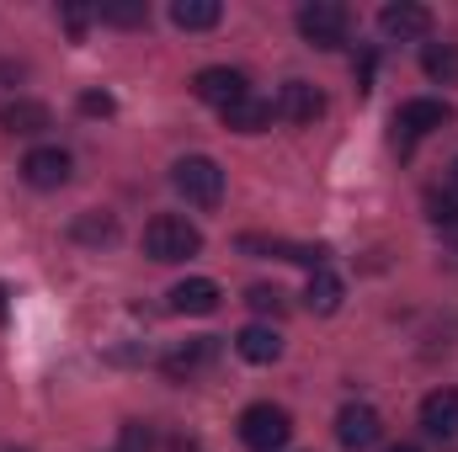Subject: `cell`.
Here are the masks:
<instances>
[{
    "instance_id": "83f0119b",
    "label": "cell",
    "mask_w": 458,
    "mask_h": 452,
    "mask_svg": "<svg viewBox=\"0 0 458 452\" xmlns=\"http://www.w3.org/2000/svg\"><path fill=\"white\" fill-rule=\"evenodd\" d=\"M0 452H11V448H0Z\"/></svg>"
},
{
    "instance_id": "30bf717a",
    "label": "cell",
    "mask_w": 458,
    "mask_h": 452,
    "mask_svg": "<svg viewBox=\"0 0 458 452\" xmlns=\"http://www.w3.org/2000/svg\"><path fill=\"white\" fill-rule=\"evenodd\" d=\"M272 107H277V117H288V122H299V128H304V122H315V117L326 113V96H320L310 80H288V86L277 91V102H272Z\"/></svg>"
},
{
    "instance_id": "3957f363",
    "label": "cell",
    "mask_w": 458,
    "mask_h": 452,
    "mask_svg": "<svg viewBox=\"0 0 458 452\" xmlns=\"http://www.w3.org/2000/svg\"><path fill=\"white\" fill-rule=\"evenodd\" d=\"M288 437H293V415L283 405H250L240 415V442L250 452H277Z\"/></svg>"
},
{
    "instance_id": "7c38bea8",
    "label": "cell",
    "mask_w": 458,
    "mask_h": 452,
    "mask_svg": "<svg viewBox=\"0 0 458 452\" xmlns=\"http://www.w3.org/2000/svg\"><path fill=\"white\" fill-rule=\"evenodd\" d=\"M378 27H384V38H427L432 32V11L416 5V0H400V5L378 11Z\"/></svg>"
},
{
    "instance_id": "ffe728a7",
    "label": "cell",
    "mask_w": 458,
    "mask_h": 452,
    "mask_svg": "<svg viewBox=\"0 0 458 452\" xmlns=\"http://www.w3.org/2000/svg\"><path fill=\"white\" fill-rule=\"evenodd\" d=\"M421 70L437 86H458V43H427L421 48Z\"/></svg>"
},
{
    "instance_id": "4316f807",
    "label": "cell",
    "mask_w": 458,
    "mask_h": 452,
    "mask_svg": "<svg viewBox=\"0 0 458 452\" xmlns=\"http://www.w3.org/2000/svg\"><path fill=\"white\" fill-rule=\"evenodd\" d=\"M389 452H416V448H405V442H400V448H389Z\"/></svg>"
},
{
    "instance_id": "7a4b0ae2",
    "label": "cell",
    "mask_w": 458,
    "mask_h": 452,
    "mask_svg": "<svg viewBox=\"0 0 458 452\" xmlns=\"http://www.w3.org/2000/svg\"><path fill=\"white\" fill-rule=\"evenodd\" d=\"M171 187H176L192 208H203V213L225 203V171H219V160H208V155L176 160V165H171Z\"/></svg>"
},
{
    "instance_id": "603a6c76",
    "label": "cell",
    "mask_w": 458,
    "mask_h": 452,
    "mask_svg": "<svg viewBox=\"0 0 458 452\" xmlns=\"http://www.w3.org/2000/svg\"><path fill=\"white\" fill-rule=\"evenodd\" d=\"M149 448H155V431L144 421H128L123 437H117V452H149Z\"/></svg>"
},
{
    "instance_id": "44dd1931",
    "label": "cell",
    "mask_w": 458,
    "mask_h": 452,
    "mask_svg": "<svg viewBox=\"0 0 458 452\" xmlns=\"http://www.w3.org/2000/svg\"><path fill=\"white\" fill-rule=\"evenodd\" d=\"M81 245H113L117 239V219L113 213H86V219H75V229H70Z\"/></svg>"
},
{
    "instance_id": "2e32d148",
    "label": "cell",
    "mask_w": 458,
    "mask_h": 452,
    "mask_svg": "<svg viewBox=\"0 0 458 452\" xmlns=\"http://www.w3.org/2000/svg\"><path fill=\"white\" fill-rule=\"evenodd\" d=\"M0 128L5 133H43V128H54V117H48L43 102L16 96V102H0Z\"/></svg>"
},
{
    "instance_id": "8992f818",
    "label": "cell",
    "mask_w": 458,
    "mask_h": 452,
    "mask_svg": "<svg viewBox=\"0 0 458 452\" xmlns=\"http://www.w3.org/2000/svg\"><path fill=\"white\" fill-rule=\"evenodd\" d=\"M192 96L225 113V107H234L240 96H250V80H245V70H229V64H208V70H198V80H192Z\"/></svg>"
},
{
    "instance_id": "ac0fdd59",
    "label": "cell",
    "mask_w": 458,
    "mask_h": 452,
    "mask_svg": "<svg viewBox=\"0 0 458 452\" xmlns=\"http://www.w3.org/2000/svg\"><path fill=\"white\" fill-rule=\"evenodd\" d=\"M219 16H225L219 0H176V5H171V21H176L182 32H208V27H219Z\"/></svg>"
},
{
    "instance_id": "52a82bcc",
    "label": "cell",
    "mask_w": 458,
    "mask_h": 452,
    "mask_svg": "<svg viewBox=\"0 0 458 452\" xmlns=\"http://www.w3.org/2000/svg\"><path fill=\"white\" fill-rule=\"evenodd\" d=\"M378 437H384V421H378L373 405H346L342 415H336V442H342L346 452L378 448Z\"/></svg>"
},
{
    "instance_id": "cb8c5ba5",
    "label": "cell",
    "mask_w": 458,
    "mask_h": 452,
    "mask_svg": "<svg viewBox=\"0 0 458 452\" xmlns=\"http://www.w3.org/2000/svg\"><path fill=\"white\" fill-rule=\"evenodd\" d=\"M97 16H102V21H117V27H139L149 11H144V5H102Z\"/></svg>"
},
{
    "instance_id": "4fadbf2b",
    "label": "cell",
    "mask_w": 458,
    "mask_h": 452,
    "mask_svg": "<svg viewBox=\"0 0 458 452\" xmlns=\"http://www.w3.org/2000/svg\"><path fill=\"white\" fill-rule=\"evenodd\" d=\"M219 298H225V293H219L214 277H187V282L171 288V309H176V314H214Z\"/></svg>"
},
{
    "instance_id": "9a60e30c",
    "label": "cell",
    "mask_w": 458,
    "mask_h": 452,
    "mask_svg": "<svg viewBox=\"0 0 458 452\" xmlns=\"http://www.w3.org/2000/svg\"><path fill=\"white\" fill-rule=\"evenodd\" d=\"M234 351H240L245 362L267 367V362H277V356H283V336H277L272 325H245V331L234 336Z\"/></svg>"
},
{
    "instance_id": "484cf974",
    "label": "cell",
    "mask_w": 458,
    "mask_h": 452,
    "mask_svg": "<svg viewBox=\"0 0 458 452\" xmlns=\"http://www.w3.org/2000/svg\"><path fill=\"white\" fill-rule=\"evenodd\" d=\"M448 176H454V192H458V160H454V171H448Z\"/></svg>"
},
{
    "instance_id": "5b68a950",
    "label": "cell",
    "mask_w": 458,
    "mask_h": 452,
    "mask_svg": "<svg viewBox=\"0 0 458 452\" xmlns=\"http://www.w3.org/2000/svg\"><path fill=\"white\" fill-rule=\"evenodd\" d=\"M443 122H454V107H448V102H437V96H411V102H400V113H394V138L411 144V138H427V133L443 128Z\"/></svg>"
},
{
    "instance_id": "277c9868",
    "label": "cell",
    "mask_w": 458,
    "mask_h": 452,
    "mask_svg": "<svg viewBox=\"0 0 458 452\" xmlns=\"http://www.w3.org/2000/svg\"><path fill=\"white\" fill-rule=\"evenodd\" d=\"M346 27H352V11L336 5V0H310V5L299 11V32H304V43H315V48H342Z\"/></svg>"
},
{
    "instance_id": "9c48e42d",
    "label": "cell",
    "mask_w": 458,
    "mask_h": 452,
    "mask_svg": "<svg viewBox=\"0 0 458 452\" xmlns=\"http://www.w3.org/2000/svg\"><path fill=\"white\" fill-rule=\"evenodd\" d=\"M240 250H261V255H277V261H299L310 272L326 266V250L320 245H299V239H267V234H240Z\"/></svg>"
},
{
    "instance_id": "5bb4252c",
    "label": "cell",
    "mask_w": 458,
    "mask_h": 452,
    "mask_svg": "<svg viewBox=\"0 0 458 452\" xmlns=\"http://www.w3.org/2000/svg\"><path fill=\"white\" fill-rule=\"evenodd\" d=\"M214 356H219V340H214V336H198V340H187V346H176L160 367H165L171 378H192V372H198V367H208Z\"/></svg>"
},
{
    "instance_id": "d6986e66",
    "label": "cell",
    "mask_w": 458,
    "mask_h": 452,
    "mask_svg": "<svg viewBox=\"0 0 458 452\" xmlns=\"http://www.w3.org/2000/svg\"><path fill=\"white\" fill-rule=\"evenodd\" d=\"M342 277L331 272V266H320V272H310V288H304V298H310V309L315 314H336L342 309Z\"/></svg>"
},
{
    "instance_id": "ba28073f",
    "label": "cell",
    "mask_w": 458,
    "mask_h": 452,
    "mask_svg": "<svg viewBox=\"0 0 458 452\" xmlns=\"http://www.w3.org/2000/svg\"><path fill=\"white\" fill-rule=\"evenodd\" d=\"M70 171H75V160H70V149H59V144H43V149H32V155L21 160V176H27L38 192L64 187V181H70Z\"/></svg>"
},
{
    "instance_id": "6da1fadb",
    "label": "cell",
    "mask_w": 458,
    "mask_h": 452,
    "mask_svg": "<svg viewBox=\"0 0 458 452\" xmlns=\"http://www.w3.org/2000/svg\"><path fill=\"white\" fill-rule=\"evenodd\" d=\"M198 250H203V234H198V224H187L182 213H155L144 224V255L160 261V266H176V261H187Z\"/></svg>"
},
{
    "instance_id": "8fae6325",
    "label": "cell",
    "mask_w": 458,
    "mask_h": 452,
    "mask_svg": "<svg viewBox=\"0 0 458 452\" xmlns=\"http://www.w3.org/2000/svg\"><path fill=\"white\" fill-rule=\"evenodd\" d=\"M421 426H427V437L454 442L458 437V389H437V394L421 399Z\"/></svg>"
},
{
    "instance_id": "e0dca14e",
    "label": "cell",
    "mask_w": 458,
    "mask_h": 452,
    "mask_svg": "<svg viewBox=\"0 0 458 452\" xmlns=\"http://www.w3.org/2000/svg\"><path fill=\"white\" fill-rule=\"evenodd\" d=\"M272 117H277L272 102H261V96H240L234 107H225V128H234V133H261V128H272Z\"/></svg>"
},
{
    "instance_id": "d4e9b609",
    "label": "cell",
    "mask_w": 458,
    "mask_h": 452,
    "mask_svg": "<svg viewBox=\"0 0 458 452\" xmlns=\"http://www.w3.org/2000/svg\"><path fill=\"white\" fill-rule=\"evenodd\" d=\"M81 113L107 117V113H113V96H107V91H86V96H81Z\"/></svg>"
},
{
    "instance_id": "7402d4cb",
    "label": "cell",
    "mask_w": 458,
    "mask_h": 452,
    "mask_svg": "<svg viewBox=\"0 0 458 452\" xmlns=\"http://www.w3.org/2000/svg\"><path fill=\"white\" fill-rule=\"evenodd\" d=\"M245 304L256 309V314H283L288 304H283V288H267V282H256L250 293H245Z\"/></svg>"
}]
</instances>
